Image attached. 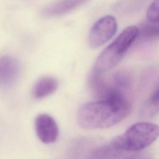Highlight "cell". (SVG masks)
<instances>
[{
	"instance_id": "6da1fadb",
	"label": "cell",
	"mask_w": 159,
	"mask_h": 159,
	"mask_svg": "<svg viewBox=\"0 0 159 159\" xmlns=\"http://www.w3.org/2000/svg\"><path fill=\"white\" fill-rule=\"evenodd\" d=\"M131 106L129 96L122 94L87 102L78 109L77 122L85 129L108 128L124 119L130 113Z\"/></svg>"
},
{
	"instance_id": "7a4b0ae2",
	"label": "cell",
	"mask_w": 159,
	"mask_h": 159,
	"mask_svg": "<svg viewBox=\"0 0 159 159\" xmlns=\"http://www.w3.org/2000/svg\"><path fill=\"white\" fill-rule=\"evenodd\" d=\"M158 127L150 122H139L125 132L114 137L110 143L124 152H138L152 144L158 136Z\"/></svg>"
},
{
	"instance_id": "3957f363",
	"label": "cell",
	"mask_w": 159,
	"mask_h": 159,
	"mask_svg": "<svg viewBox=\"0 0 159 159\" xmlns=\"http://www.w3.org/2000/svg\"><path fill=\"white\" fill-rule=\"evenodd\" d=\"M138 27L134 25L125 28L97 58L93 71L102 74L116 66L123 58L136 39Z\"/></svg>"
},
{
	"instance_id": "277c9868",
	"label": "cell",
	"mask_w": 159,
	"mask_h": 159,
	"mask_svg": "<svg viewBox=\"0 0 159 159\" xmlns=\"http://www.w3.org/2000/svg\"><path fill=\"white\" fill-rule=\"evenodd\" d=\"M117 24L112 16H106L98 19L93 25L88 37V44L92 48H98L109 40L116 33Z\"/></svg>"
},
{
	"instance_id": "5b68a950",
	"label": "cell",
	"mask_w": 159,
	"mask_h": 159,
	"mask_svg": "<svg viewBox=\"0 0 159 159\" xmlns=\"http://www.w3.org/2000/svg\"><path fill=\"white\" fill-rule=\"evenodd\" d=\"M35 129L38 138L44 143L55 142L58 137V127L55 120L47 114H40L35 119Z\"/></svg>"
},
{
	"instance_id": "8992f818",
	"label": "cell",
	"mask_w": 159,
	"mask_h": 159,
	"mask_svg": "<svg viewBox=\"0 0 159 159\" xmlns=\"http://www.w3.org/2000/svg\"><path fill=\"white\" fill-rule=\"evenodd\" d=\"M20 73L19 61L11 56L0 57V87H7L14 83Z\"/></svg>"
},
{
	"instance_id": "52a82bcc",
	"label": "cell",
	"mask_w": 159,
	"mask_h": 159,
	"mask_svg": "<svg viewBox=\"0 0 159 159\" xmlns=\"http://www.w3.org/2000/svg\"><path fill=\"white\" fill-rule=\"evenodd\" d=\"M89 0H58L46 7L42 14L46 17H57L66 14L81 6Z\"/></svg>"
},
{
	"instance_id": "ba28073f",
	"label": "cell",
	"mask_w": 159,
	"mask_h": 159,
	"mask_svg": "<svg viewBox=\"0 0 159 159\" xmlns=\"http://www.w3.org/2000/svg\"><path fill=\"white\" fill-rule=\"evenodd\" d=\"M58 86L55 78L44 76L40 78L35 84L32 89V96L35 99H41L53 93Z\"/></svg>"
},
{
	"instance_id": "9c48e42d",
	"label": "cell",
	"mask_w": 159,
	"mask_h": 159,
	"mask_svg": "<svg viewBox=\"0 0 159 159\" xmlns=\"http://www.w3.org/2000/svg\"><path fill=\"white\" fill-rule=\"evenodd\" d=\"M127 153L117 149L109 143L92 150L87 157L88 159H122Z\"/></svg>"
},
{
	"instance_id": "30bf717a",
	"label": "cell",
	"mask_w": 159,
	"mask_h": 159,
	"mask_svg": "<svg viewBox=\"0 0 159 159\" xmlns=\"http://www.w3.org/2000/svg\"><path fill=\"white\" fill-rule=\"evenodd\" d=\"M109 83L115 89L129 94L132 88V77L125 71H119L114 73L109 81Z\"/></svg>"
},
{
	"instance_id": "8fae6325",
	"label": "cell",
	"mask_w": 159,
	"mask_h": 159,
	"mask_svg": "<svg viewBox=\"0 0 159 159\" xmlns=\"http://www.w3.org/2000/svg\"><path fill=\"white\" fill-rule=\"evenodd\" d=\"M148 0H120L114 10L120 14H130L140 11Z\"/></svg>"
},
{
	"instance_id": "7c38bea8",
	"label": "cell",
	"mask_w": 159,
	"mask_h": 159,
	"mask_svg": "<svg viewBox=\"0 0 159 159\" xmlns=\"http://www.w3.org/2000/svg\"><path fill=\"white\" fill-rule=\"evenodd\" d=\"M159 35V27L157 23L145 22L138 28V42H149L157 40ZM136 37V38H137Z\"/></svg>"
},
{
	"instance_id": "4fadbf2b",
	"label": "cell",
	"mask_w": 159,
	"mask_h": 159,
	"mask_svg": "<svg viewBox=\"0 0 159 159\" xmlns=\"http://www.w3.org/2000/svg\"><path fill=\"white\" fill-rule=\"evenodd\" d=\"M158 112V88L155 87L152 94L144 104L141 110V116L143 118H150Z\"/></svg>"
},
{
	"instance_id": "5bb4252c",
	"label": "cell",
	"mask_w": 159,
	"mask_h": 159,
	"mask_svg": "<svg viewBox=\"0 0 159 159\" xmlns=\"http://www.w3.org/2000/svg\"><path fill=\"white\" fill-rule=\"evenodd\" d=\"M158 0H154L148 7L147 11V19L152 23L158 22Z\"/></svg>"
},
{
	"instance_id": "9a60e30c",
	"label": "cell",
	"mask_w": 159,
	"mask_h": 159,
	"mask_svg": "<svg viewBox=\"0 0 159 159\" xmlns=\"http://www.w3.org/2000/svg\"><path fill=\"white\" fill-rule=\"evenodd\" d=\"M123 159H153L152 156L148 153H139L134 155H132L126 157H124Z\"/></svg>"
}]
</instances>
